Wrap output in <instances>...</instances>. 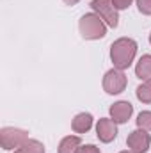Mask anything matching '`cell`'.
<instances>
[{
	"label": "cell",
	"instance_id": "1",
	"mask_svg": "<svg viewBox=\"0 0 151 153\" xmlns=\"http://www.w3.org/2000/svg\"><path fill=\"white\" fill-rule=\"evenodd\" d=\"M137 53V43L130 38H119L114 41L110 46V59L114 62V68L126 70L132 66Z\"/></svg>",
	"mask_w": 151,
	"mask_h": 153
},
{
	"label": "cell",
	"instance_id": "2",
	"mask_svg": "<svg viewBox=\"0 0 151 153\" xmlns=\"http://www.w3.org/2000/svg\"><path fill=\"white\" fill-rule=\"evenodd\" d=\"M78 29L84 39L94 41V39H101L107 34V23L96 14V13H87L80 18L78 22Z\"/></svg>",
	"mask_w": 151,
	"mask_h": 153
},
{
	"label": "cell",
	"instance_id": "3",
	"mask_svg": "<svg viewBox=\"0 0 151 153\" xmlns=\"http://www.w3.org/2000/svg\"><path fill=\"white\" fill-rule=\"evenodd\" d=\"M27 139H29V134L21 128L5 126L0 130V144L4 150H18Z\"/></svg>",
	"mask_w": 151,
	"mask_h": 153
},
{
	"label": "cell",
	"instance_id": "4",
	"mask_svg": "<svg viewBox=\"0 0 151 153\" xmlns=\"http://www.w3.org/2000/svg\"><path fill=\"white\" fill-rule=\"evenodd\" d=\"M91 7H93V11H94L109 27H112V29L117 27V23H119V14H117V9L114 7L112 0H93V2H91Z\"/></svg>",
	"mask_w": 151,
	"mask_h": 153
},
{
	"label": "cell",
	"instance_id": "5",
	"mask_svg": "<svg viewBox=\"0 0 151 153\" xmlns=\"http://www.w3.org/2000/svg\"><path fill=\"white\" fill-rule=\"evenodd\" d=\"M126 87V75L123 73V70L112 68L109 70L103 76V89L109 94H119L123 93Z\"/></svg>",
	"mask_w": 151,
	"mask_h": 153
},
{
	"label": "cell",
	"instance_id": "6",
	"mask_svg": "<svg viewBox=\"0 0 151 153\" xmlns=\"http://www.w3.org/2000/svg\"><path fill=\"white\" fill-rule=\"evenodd\" d=\"M126 144H128V150H130V152L146 153L148 148H150V144H151V137H150V134H148L146 130L139 128V130H133V132L128 135Z\"/></svg>",
	"mask_w": 151,
	"mask_h": 153
},
{
	"label": "cell",
	"instance_id": "7",
	"mask_svg": "<svg viewBox=\"0 0 151 153\" xmlns=\"http://www.w3.org/2000/svg\"><path fill=\"white\" fill-rule=\"evenodd\" d=\"M96 135L101 143H112L117 137V126L112 117H101L96 123Z\"/></svg>",
	"mask_w": 151,
	"mask_h": 153
},
{
	"label": "cell",
	"instance_id": "8",
	"mask_svg": "<svg viewBox=\"0 0 151 153\" xmlns=\"http://www.w3.org/2000/svg\"><path fill=\"white\" fill-rule=\"evenodd\" d=\"M133 114V105L130 102H115L110 107V117L115 123H126Z\"/></svg>",
	"mask_w": 151,
	"mask_h": 153
},
{
	"label": "cell",
	"instance_id": "9",
	"mask_svg": "<svg viewBox=\"0 0 151 153\" xmlns=\"http://www.w3.org/2000/svg\"><path fill=\"white\" fill-rule=\"evenodd\" d=\"M91 126H93V116L89 114V112H80L71 121V128L76 134H85V132L91 130Z\"/></svg>",
	"mask_w": 151,
	"mask_h": 153
},
{
	"label": "cell",
	"instance_id": "10",
	"mask_svg": "<svg viewBox=\"0 0 151 153\" xmlns=\"http://www.w3.org/2000/svg\"><path fill=\"white\" fill-rule=\"evenodd\" d=\"M135 75L141 80H151V55H142L135 66Z\"/></svg>",
	"mask_w": 151,
	"mask_h": 153
},
{
	"label": "cell",
	"instance_id": "11",
	"mask_svg": "<svg viewBox=\"0 0 151 153\" xmlns=\"http://www.w3.org/2000/svg\"><path fill=\"white\" fill-rule=\"evenodd\" d=\"M80 143H82V141H80L78 135H68V137H64V139L61 141V144H59V153H76V150L82 146Z\"/></svg>",
	"mask_w": 151,
	"mask_h": 153
},
{
	"label": "cell",
	"instance_id": "12",
	"mask_svg": "<svg viewBox=\"0 0 151 153\" xmlns=\"http://www.w3.org/2000/svg\"><path fill=\"white\" fill-rule=\"evenodd\" d=\"M14 153H44V146L36 139H27L18 150H14Z\"/></svg>",
	"mask_w": 151,
	"mask_h": 153
},
{
	"label": "cell",
	"instance_id": "13",
	"mask_svg": "<svg viewBox=\"0 0 151 153\" xmlns=\"http://www.w3.org/2000/svg\"><path fill=\"white\" fill-rule=\"evenodd\" d=\"M137 98L142 103H151V80H144L137 87Z\"/></svg>",
	"mask_w": 151,
	"mask_h": 153
},
{
	"label": "cell",
	"instance_id": "14",
	"mask_svg": "<svg viewBox=\"0 0 151 153\" xmlns=\"http://www.w3.org/2000/svg\"><path fill=\"white\" fill-rule=\"evenodd\" d=\"M137 126L146 132H151V111H144L137 116Z\"/></svg>",
	"mask_w": 151,
	"mask_h": 153
},
{
	"label": "cell",
	"instance_id": "15",
	"mask_svg": "<svg viewBox=\"0 0 151 153\" xmlns=\"http://www.w3.org/2000/svg\"><path fill=\"white\" fill-rule=\"evenodd\" d=\"M137 7L142 14L151 16V0H137Z\"/></svg>",
	"mask_w": 151,
	"mask_h": 153
},
{
	"label": "cell",
	"instance_id": "16",
	"mask_svg": "<svg viewBox=\"0 0 151 153\" xmlns=\"http://www.w3.org/2000/svg\"><path fill=\"white\" fill-rule=\"evenodd\" d=\"M76 153H101L100 152V148H96L94 144H85V146H80Z\"/></svg>",
	"mask_w": 151,
	"mask_h": 153
},
{
	"label": "cell",
	"instance_id": "17",
	"mask_svg": "<svg viewBox=\"0 0 151 153\" xmlns=\"http://www.w3.org/2000/svg\"><path fill=\"white\" fill-rule=\"evenodd\" d=\"M132 2H133V0H112V4H114L115 9H126V7L132 5Z\"/></svg>",
	"mask_w": 151,
	"mask_h": 153
},
{
	"label": "cell",
	"instance_id": "18",
	"mask_svg": "<svg viewBox=\"0 0 151 153\" xmlns=\"http://www.w3.org/2000/svg\"><path fill=\"white\" fill-rule=\"evenodd\" d=\"M62 2H64L66 5H75L76 2H80V0H62Z\"/></svg>",
	"mask_w": 151,
	"mask_h": 153
},
{
	"label": "cell",
	"instance_id": "19",
	"mask_svg": "<svg viewBox=\"0 0 151 153\" xmlns=\"http://www.w3.org/2000/svg\"><path fill=\"white\" fill-rule=\"evenodd\" d=\"M119 153H133V152H130V150H128V152H119Z\"/></svg>",
	"mask_w": 151,
	"mask_h": 153
},
{
	"label": "cell",
	"instance_id": "20",
	"mask_svg": "<svg viewBox=\"0 0 151 153\" xmlns=\"http://www.w3.org/2000/svg\"><path fill=\"white\" fill-rule=\"evenodd\" d=\"M150 43H151V34H150Z\"/></svg>",
	"mask_w": 151,
	"mask_h": 153
}]
</instances>
